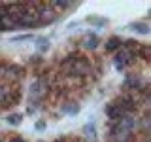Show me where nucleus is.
I'll list each match as a JSON object with an SVG mask.
<instances>
[{
	"label": "nucleus",
	"instance_id": "nucleus-1",
	"mask_svg": "<svg viewBox=\"0 0 151 142\" xmlns=\"http://www.w3.org/2000/svg\"><path fill=\"white\" fill-rule=\"evenodd\" d=\"M63 68L70 76H85V74H89V64L83 61V57H79L78 61H74V63L68 64V66H63Z\"/></svg>",
	"mask_w": 151,
	"mask_h": 142
},
{
	"label": "nucleus",
	"instance_id": "nucleus-2",
	"mask_svg": "<svg viewBox=\"0 0 151 142\" xmlns=\"http://www.w3.org/2000/svg\"><path fill=\"white\" fill-rule=\"evenodd\" d=\"M132 57H134V53H132L130 49L121 47V49L117 51V55H115V66H117V70H123V68H125V66L132 61Z\"/></svg>",
	"mask_w": 151,
	"mask_h": 142
},
{
	"label": "nucleus",
	"instance_id": "nucleus-3",
	"mask_svg": "<svg viewBox=\"0 0 151 142\" xmlns=\"http://www.w3.org/2000/svg\"><path fill=\"white\" fill-rule=\"evenodd\" d=\"M117 106L121 108L123 114H129V112H132L136 108V102H134V99H132L130 95H123V97H121V104H117Z\"/></svg>",
	"mask_w": 151,
	"mask_h": 142
},
{
	"label": "nucleus",
	"instance_id": "nucleus-4",
	"mask_svg": "<svg viewBox=\"0 0 151 142\" xmlns=\"http://www.w3.org/2000/svg\"><path fill=\"white\" fill-rule=\"evenodd\" d=\"M106 114H108V117L111 120V123H117L123 116H125L117 104H108V106H106Z\"/></svg>",
	"mask_w": 151,
	"mask_h": 142
},
{
	"label": "nucleus",
	"instance_id": "nucleus-5",
	"mask_svg": "<svg viewBox=\"0 0 151 142\" xmlns=\"http://www.w3.org/2000/svg\"><path fill=\"white\" fill-rule=\"evenodd\" d=\"M121 44H123V42H121V38H117V36H111L110 40L106 42V51H110V53H111V51H117V49H121Z\"/></svg>",
	"mask_w": 151,
	"mask_h": 142
},
{
	"label": "nucleus",
	"instance_id": "nucleus-6",
	"mask_svg": "<svg viewBox=\"0 0 151 142\" xmlns=\"http://www.w3.org/2000/svg\"><path fill=\"white\" fill-rule=\"evenodd\" d=\"M9 97H12V89L8 85H0V104L2 106H8Z\"/></svg>",
	"mask_w": 151,
	"mask_h": 142
},
{
	"label": "nucleus",
	"instance_id": "nucleus-7",
	"mask_svg": "<svg viewBox=\"0 0 151 142\" xmlns=\"http://www.w3.org/2000/svg\"><path fill=\"white\" fill-rule=\"evenodd\" d=\"M0 23H2V30H12V28H15V27H17L15 19L9 17L8 13H6V15H4L2 19H0Z\"/></svg>",
	"mask_w": 151,
	"mask_h": 142
},
{
	"label": "nucleus",
	"instance_id": "nucleus-8",
	"mask_svg": "<svg viewBox=\"0 0 151 142\" xmlns=\"http://www.w3.org/2000/svg\"><path fill=\"white\" fill-rule=\"evenodd\" d=\"M130 28H132V30H136V32H140V34H147V32H149V27L145 25V23H134Z\"/></svg>",
	"mask_w": 151,
	"mask_h": 142
},
{
	"label": "nucleus",
	"instance_id": "nucleus-9",
	"mask_svg": "<svg viewBox=\"0 0 151 142\" xmlns=\"http://www.w3.org/2000/svg\"><path fill=\"white\" fill-rule=\"evenodd\" d=\"M98 46V38L96 36H89L87 38V40H85V47H87V49H94V47H96Z\"/></svg>",
	"mask_w": 151,
	"mask_h": 142
},
{
	"label": "nucleus",
	"instance_id": "nucleus-10",
	"mask_svg": "<svg viewBox=\"0 0 151 142\" xmlns=\"http://www.w3.org/2000/svg\"><path fill=\"white\" fill-rule=\"evenodd\" d=\"M8 123L9 125H19V123H21V114H12V116L8 117Z\"/></svg>",
	"mask_w": 151,
	"mask_h": 142
},
{
	"label": "nucleus",
	"instance_id": "nucleus-11",
	"mask_svg": "<svg viewBox=\"0 0 151 142\" xmlns=\"http://www.w3.org/2000/svg\"><path fill=\"white\" fill-rule=\"evenodd\" d=\"M140 85V80L138 78H127V82H125V87H138Z\"/></svg>",
	"mask_w": 151,
	"mask_h": 142
},
{
	"label": "nucleus",
	"instance_id": "nucleus-12",
	"mask_svg": "<svg viewBox=\"0 0 151 142\" xmlns=\"http://www.w3.org/2000/svg\"><path fill=\"white\" fill-rule=\"evenodd\" d=\"M85 135H87V138H91V140H94V127L93 125H85Z\"/></svg>",
	"mask_w": 151,
	"mask_h": 142
},
{
	"label": "nucleus",
	"instance_id": "nucleus-13",
	"mask_svg": "<svg viewBox=\"0 0 151 142\" xmlns=\"http://www.w3.org/2000/svg\"><path fill=\"white\" fill-rule=\"evenodd\" d=\"M47 47H49V42H47L45 38H40V40H38V49L44 51V49H47Z\"/></svg>",
	"mask_w": 151,
	"mask_h": 142
},
{
	"label": "nucleus",
	"instance_id": "nucleus-14",
	"mask_svg": "<svg viewBox=\"0 0 151 142\" xmlns=\"http://www.w3.org/2000/svg\"><path fill=\"white\" fill-rule=\"evenodd\" d=\"M89 23H94V25L102 27V25H106V19H98V17H89Z\"/></svg>",
	"mask_w": 151,
	"mask_h": 142
},
{
	"label": "nucleus",
	"instance_id": "nucleus-15",
	"mask_svg": "<svg viewBox=\"0 0 151 142\" xmlns=\"http://www.w3.org/2000/svg\"><path fill=\"white\" fill-rule=\"evenodd\" d=\"M64 112L66 114H78L79 112V106H76V104H72V106H64Z\"/></svg>",
	"mask_w": 151,
	"mask_h": 142
},
{
	"label": "nucleus",
	"instance_id": "nucleus-16",
	"mask_svg": "<svg viewBox=\"0 0 151 142\" xmlns=\"http://www.w3.org/2000/svg\"><path fill=\"white\" fill-rule=\"evenodd\" d=\"M15 40H17V42H21V40H32V36H30V34H25V36H17Z\"/></svg>",
	"mask_w": 151,
	"mask_h": 142
},
{
	"label": "nucleus",
	"instance_id": "nucleus-17",
	"mask_svg": "<svg viewBox=\"0 0 151 142\" xmlns=\"http://www.w3.org/2000/svg\"><path fill=\"white\" fill-rule=\"evenodd\" d=\"M36 129H45V121H38L36 123Z\"/></svg>",
	"mask_w": 151,
	"mask_h": 142
},
{
	"label": "nucleus",
	"instance_id": "nucleus-18",
	"mask_svg": "<svg viewBox=\"0 0 151 142\" xmlns=\"http://www.w3.org/2000/svg\"><path fill=\"white\" fill-rule=\"evenodd\" d=\"M12 142H25L23 138H12Z\"/></svg>",
	"mask_w": 151,
	"mask_h": 142
},
{
	"label": "nucleus",
	"instance_id": "nucleus-19",
	"mask_svg": "<svg viewBox=\"0 0 151 142\" xmlns=\"http://www.w3.org/2000/svg\"><path fill=\"white\" fill-rule=\"evenodd\" d=\"M55 142H66V140H55Z\"/></svg>",
	"mask_w": 151,
	"mask_h": 142
},
{
	"label": "nucleus",
	"instance_id": "nucleus-20",
	"mask_svg": "<svg viewBox=\"0 0 151 142\" xmlns=\"http://www.w3.org/2000/svg\"><path fill=\"white\" fill-rule=\"evenodd\" d=\"M0 72H2V66H0Z\"/></svg>",
	"mask_w": 151,
	"mask_h": 142
},
{
	"label": "nucleus",
	"instance_id": "nucleus-21",
	"mask_svg": "<svg viewBox=\"0 0 151 142\" xmlns=\"http://www.w3.org/2000/svg\"><path fill=\"white\" fill-rule=\"evenodd\" d=\"M0 142H4V140H2V138H0Z\"/></svg>",
	"mask_w": 151,
	"mask_h": 142
},
{
	"label": "nucleus",
	"instance_id": "nucleus-22",
	"mask_svg": "<svg viewBox=\"0 0 151 142\" xmlns=\"http://www.w3.org/2000/svg\"><path fill=\"white\" fill-rule=\"evenodd\" d=\"M74 142H79V140H74Z\"/></svg>",
	"mask_w": 151,
	"mask_h": 142
}]
</instances>
